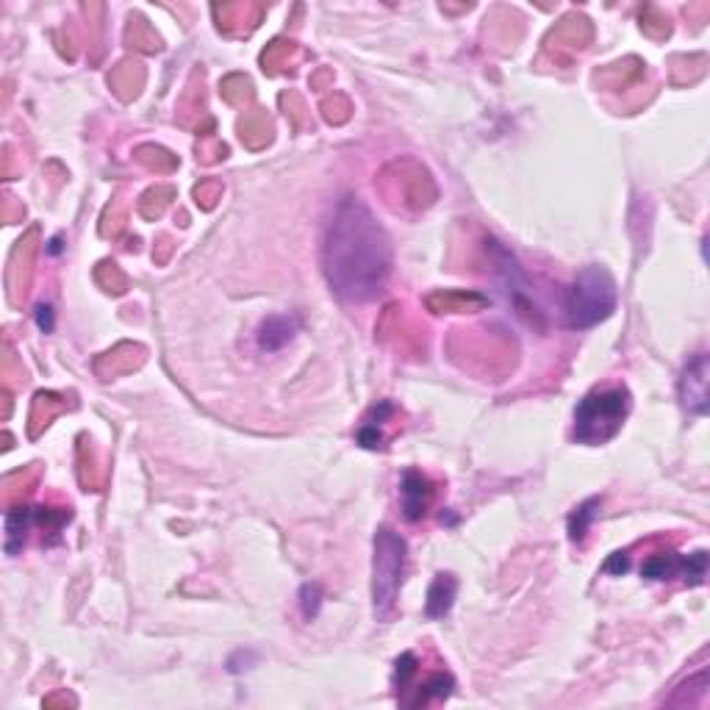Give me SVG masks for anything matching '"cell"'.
I'll return each instance as SVG.
<instances>
[{
    "instance_id": "obj_29",
    "label": "cell",
    "mask_w": 710,
    "mask_h": 710,
    "mask_svg": "<svg viewBox=\"0 0 710 710\" xmlns=\"http://www.w3.org/2000/svg\"><path fill=\"white\" fill-rule=\"evenodd\" d=\"M596 508H599V500L594 497V500L583 503V505L572 514V519H569V538H572L575 544H583V538H585V533H588V527H591V522H594V516H596Z\"/></svg>"
},
{
    "instance_id": "obj_35",
    "label": "cell",
    "mask_w": 710,
    "mask_h": 710,
    "mask_svg": "<svg viewBox=\"0 0 710 710\" xmlns=\"http://www.w3.org/2000/svg\"><path fill=\"white\" fill-rule=\"evenodd\" d=\"M281 105L286 108V117H292V125L300 131L308 125V115H305V103L297 92H284L281 95Z\"/></svg>"
},
{
    "instance_id": "obj_10",
    "label": "cell",
    "mask_w": 710,
    "mask_h": 710,
    "mask_svg": "<svg viewBox=\"0 0 710 710\" xmlns=\"http://www.w3.org/2000/svg\"><path fill=\"white\" fill-rule=\"evenodd\" d=\"M400 497H403V514L408 522H419L427 508L433 505V497H435V485L430 477H425L422 472H414L408 469L403 475V483H400Z\"/></svg>"
},
{
    "instance_id": "obj_15",
    "label": "cell",
    "mask_w": 710,
    "mask_h": 710,
    "mask_svg": "<svg viewBox=\"0 0 710 710\" xmlns=\"http://www.w3.org/2000/svg\"><path fill=\"white\" fill-rule=\"evenodd\" d=\"M644 62L630 56L625 62H616V65H608L605 70H599L594 75L596 86H605V89H627L630 84H635L641 75H644Z\"/></svg>"
},
{
    "instance_id": "obj_33",
    "label": "cell",
    "mask_w": 710,
    "mask_h": 710,
    "mask_svg": "<svg viewBox=\"0 0 710 710\" xmlns=\"http://www.w3.org/2000/svg\"><path fill=\"white\" fill-rule=\"evenodd\" d=\"M123 228H125V203H123V200H115L112 205L105 208V214H103L100 234H103V236H117Z\"/></svg>"
},
{
    "instance_id": "obj_38",
    "label": "cell",
    "mask_w": 710,
    "mask_h": 710,
    "mask_svg": "<svg viewBox=\"0 0 710 710\" xmlns=\"http://www.w3.org/2000/svg\"><path fill=\"white\" fill-rule=\"evenodd\" d=\"M316 608H319V585H305L303 588V614L311 619V616H316Z\"/></svg>"
},
{
    "instance_id": "obj_36",
    "label": "cell",
    "mask_w": 710,
    "mask_h": 710,
    "mask_svg": "<svg viewBox=\"0 0 710 710\" xmlns=\"http://www.w3.org/2000/svg\"><path fill=\"white\" fill-rule=\"evenodd\" d=\"M223 197V184L220 181H203L200 186H195V200H197V205L200 208H214L216 205V200H220Z\"/></svg>"
},
{
    "instance_id": "obj_6",
    "label": "cell",
    "mask_w": 710,
    "mask_h": 710,
    "mask_svg": "<svg viewBox=\"0 0 710 710\" xmlns=\"http://www.w3.org/2000/svg\"><path fill=\"white\" fill-rule=\"evenodd\" d=\"M485 253H488V258H491V266L497 269V278H500V284H503L508 300L514 303L516 314H519L527 325H533V327H538V331H544V311H541V308L535 305V300H533L530 284H527V278H525V272H522L519 261L511 255L508 247H503L497 239H491V236L485 239Z\"/></svg>"
},
{
    "instance_id": "obj_14",
    "label": "cell",
    "mask_w": 710,
    "mask_h": 710,
    "mask_svg": "<svg viewBox=\"0 0 710 710\" xmlns=\"http://www.w3.org/2000/svg\"><path fill=\"white\" fill-rule=\"evenodd\" d=\"M145 361V350L139 345H120L115 347L112 353H105L97 358L95 369L100 377H117V375H125V372H134L139 364Z\"/></svg>"
},
{
    "instance_id": "obj_23",
    "label": "cell",
    "mask_w": 710,
    "mask_h": 710,
    "mask_svg": "<svg viewBox=\"0 0 710 710\" xmlns=\"http://www.w3.org/2000/svg\"><path fill=\"white\" fill-rule=\"evenodd\" d=\"M297 45L295 42H286V39H275L272 42L264 53H261V65H264V70L266 73H281V70H286V67H292L295 65V56H297Z\"/></svg>"
},
{
    "instance_id": "obj_30",
    "label": "cell",
    "mask_w": 710,
    "mask_h": 710,
    "mask_svg": "<svg viewBox=\"0 0 710 710\" xmlns=\"http://www.w3.org/2000/svg\"><path fill=\"white\" fill-rule=\"evenodd\" d=\"M220 92H223V100L231 103V105H245V103L253 100V84L245 75H228L223 81Z\"/></svg>"
},
{
    "instance_id": "obj_19",
    "label": "cell",
    "mask_w": 710,
    "mask_h": 710,
    "mask_svg": "<svg viewBox=\"0 0 710 710\" xmlns=\"http://www.w3.org/2000/svg\"><path fill=\"white\" fill-rule=\"evenodd\" d=\"M36 525V516L31 508L20 505V508H12L6 511V553L9 555H17L23 550V544L28 538V530Z\"/></svg>"
},
{
    "instance_id": "obj_20",
    "label": "cell",
    "mask_w": 710,
    "mask_h": 710,
    "mask_svg": "<svg viewBox=\"0 0 710 710\" xmlns=\"http://www.w3.org/2000/svg\"><path fill=\"white\" fill-rule=\"evenodd\" d=\"M108 84H112V89L117 92L120 100H134L139 95V89L145 86V70L139 62H123L112 70Z\"/></svg>"
},
{
    "instance_id": "obj_32",
    "label": "cell",
    "mask_w": 710,
    "mask_h": 710,
    "mask_svg": "<svg viewBox=\"0 0 710 710\" xmlns=\"http://www.w3.org/2000/svg\"><path fill=\"white\" fill-rule=\"evenodd\" d=\"M350 112H353L350 100H347L345 95H339V92H334V97H325V100H322V115H325L327 123H334V125L347 123V120H350Z\"/></svg>"
},
{
    "instance_id": "obj_11",
    "label": "cell",
    "mask_w": 710,
    "mask_h": 710,
    "mask_svg": "<svg viewBox=\"0 0 710 710\" xmlns=\"http://www.w3.org/2000/svg\"><path fill=\"white\" fill-rule=\"evenodd\" d=\"M427 311L433 314H469L483 311L488 305V297L480 292H464V289H447V292H433L425 297Z\"/></svg>"
},
{
    "instance_id": "obj_39",
    "label": "cell",
    "mask_w": 710,
    "mask_h": 710,
    "mask_svg": "<svg viewBox=\"0 0 710 710\" xmlns=\"http://www.w3.org/2000/svg\"><path fill=\"white\" fill-rule=\"evenodd\" d=\"M630 569V558L627 553H614L605 564V572H614V575H625Z\"/></svg>"
},
{
    "instance_id": "obj_9",
    "label": "cell",
    "mask_w": 710,
    "mask_h": 710,
    "mask_svg": "<svg viewBox=\"0 0 710 710\" xmlns=\"http://www.w3.org/2000/svg\"><path fill=\"white\" fill-rule=\"evenodd\" d=\"M36 239H39V231L31 228L20 242H17V250L12 255V264H9V295L12 300L17 303L20 295L25 297L28 286H31V269H34V258H36Z\"/></svg>"
},
{
    "instance_id": "obj_8",
    "label": "cell",
    "mask_w": 710,
    "mask_h": 710,
    "mask_svg": "<svg viewBox=\"0 0 710 710\" xmlns=\"http://www.w3.org/2000/svg\"><path fill=\"white\" fill-rule=\"evenodd\" d=\"M707 380H710V364L707 355H694L683 375H680V400L691 414H707Z\"/></svg>"
},
{
    "instance_id": "obj_22",
    "label": "cell",
    "mask_w": 710,
    "mask_h": 710,
    "mask_svg": "<svg viewBox=\"0 0 710 710\" xmlns=\"http://www.w3.org/2000/svg\"><path fill=\"white\" fill-rule=\"evenodd\" d=\"M453 688H455L453 675H447V672H433L422 685L414 688L416 694L408 696L403 705H408V707H419V705H427L430 699H447V696L453 694Z\"/></svg>"
},
{
    "instance_id": "obj_41",
    "label": "cell",
    "mask_w": 710,
    "mask_h": 710,
    "mask_svg": "<svg viewBox=\"0 0 710 710\" xmlns=\"http://www.w3.org/2000/svg\"><path fill=\"white\" fill-rule=\"evenodd\" d=\"M45 705H47V707H53V705H75V699H73V696H67V694H59V696H50V699H45Z\"/></svg>"
},
{
    "instance_id": "obj_2",
    "label": "cell",
    "mask_w": 710,
    "mask_h": 710,
    "mask_svg": "<svg viewBox=\"0 0 710 710\" xmlns=\"http://www.w3.org/2000/svg\"><path fill=\"white\" fill-rule=\"evenodd\" d=\"M616 281L605 266H585L564 295V322L575 331L605 322L616 311Z\"/></svg>"
},
{
    "instance_id": "obj_17",
    "label": "cell",
    "mask_w": 710,
    "mask_h": 710,
    "mask_svg": "<svg viewBox=\"0 0 710 710\" xmlns=\"http://www.w3.org/2000/svg\"><path fill=\"white\" fill-rule=\"evenodd\" d=\"M239 139L245 142V147L250 150H261L272 142V120L266 117V112L261 108H253V112H245V117L239 120Z\"/></svg>"
},
{
    "instance_id": "obj_40",
    "label": "cell",
    "mask_w": 710,
    "mask_h": 710,
    "mask_svg": "<svg viewBox=\"0 0 710 710\" xmlns=\"http://www.w3.org/2000/svg\"><path fill=\"white\" fill-rule=\"evenodd\" d=\"M36 322H39V327H42V331H50V327H53L50 305H39V308H36Z\"/></svg>"
},
{
    "instance_id": "obj_4",
    "label": "cell",
    "mask_w": 710,
    "mask_h": 710,
    "mask_svg": "<svg viewBox=\"0 0 710 710\" xmlns=\"http://www.w3.org/2000/svg\"><path fill=\"white\" fill-rule=\"evenodd\" d=\"M408 544L392 527H377L375 533V558H372V603L377 619H386L395 611L397 594L403 585Z\"/></svg>"
},
{
    "instance_id": "obj_1",
    "label": "cell",
    "mask_w": 710,
    "mask_h": 710,
    "mask_svg": "<svg viewBox=\"0 0 710 710\" xmlns=\"http://www.w3.org/2000/svg\"><path fill=\"white\" fill-rule=\"evenodd\" d=\"M322 269L331 289L347 303H369L392 275V242L358 200L345 197L322 242Z\"/></svg>"
},
{
    "instance_id": "obj_21",
    "label": "cell",
    "mask_w": 710,
    "mask_h": 710,
    "mask_svg": "<svg viewBox=\"0 0 710 710\" xmlns=\"http://www.w3.org/2000/svg\"><path fill=\"white\" fill-rule=\"evenodd\" d=\"M392 414H395V405H392V403H380V405H375L372 414L364 419V425H361V430H358V442H361L364 447H369V450L384 447V442H386L384 425H386V419H389Z\"/></svg>"
},
{
    "instance_id": "obj_28",
    "label": "cell",
    "mask_w": 710,
    "mask_h": 710,
    "mask_svg": "<svg viewBox=\"0 0 710 710\" xmlns=\"http://www.w3.org/2000/svg\"><path fill=\"white\" fill-rule=\"evenodd\" d=\"M95 281H97L105 292H112V295H123V292L128 289L125 272H123L115 261H103V264H97V269H95Z\"/></svg>"
},
{
    "instance_id": "obj_3",
    "label": "cell",
    "mask_w": 710,
    "mask_h": 710,
    "mask_svg": "<svg viewBox=\"0 0 710 710\" xmlns=\"http://www.w3.org/2000/svg\"><path fill=\"white\" fill-rule=\"evenodd\" d=\"M630 414V392L625 386L596 389L585 395L575 411V442L605 445L622 430Z\"/></svg>"
},
{
    "instance_id": "obj_24",
    "label": "cell",
    "mask_w": 710,
    "mask_h": 710,
    "mask_svg": "<svg viewBox=\"0 0 710 710\" xmlns=\"http://www.w3.org/2000/svg\"><path fill=\"white\" fill-rule=\"evenodd\" d=\"M134 158L153 173H173L178 167V155H173L170 150H164L158 145H139L134 150Z\"/></svg>"
},
{
    "instance_id": "obj_31",
    "label": "cell",
    "mask_w": 710,
    "mask_h": 710,
    "mask_svg": "<svg viewBox=\"0 0 710 710\" xmlns=\"http://www.w3.org/2000/svg\"><path fill=\"white\" fill-rule=\"evenodd\" d=\"M641 31L652 39H666L672 34V25H669V17L661 15L655 6H646L641 12Z\"/></svg>"
},
{
    "instance_id": "obj_18",
    "label": "cell",
    "mask_w": 710,
    "mask_h": 710,
    "mask_svg": "<svg viewBox=\"0 0 710 710\" xmlns=\"http://www.w3.org/2000/svg\"><path fill=\"white\" fill-rule=\"evenodd\" d=\"M67 408V400L62 397V395H50V392H39L36 397H34V405H31V416H28V433L34 435H39V430L42 427H47L50 425V419L53 416H59L62 411Z\"/></svg>"
},
{
    "instance_id": "obj_16",
    "label": "cell",
    "mask_w": 710,
    "mask_h": 710,
    "mask_svg": "<svg viewBox=\"0 0 710 710\" xmlns=\"http://www.w3.org/2000/svg\"><path fill=\"white\" fill-rule=\"evenodd\" d=\"M455 591H458V580L453 575H439L433 580L430 591H427V616L430 619H445L455 603Z\"/></svg>"
},
{
    "instance_id": "obj_12",
    "label": "cell",
    "mask_w": 710,
    "mask_h": 710,
    "mask_svg": "<svg viewBox=\"0 0 710 710\" xmlns=\"http://www.w3.org/2000/svg\"><path fill=\"white\" fill-rule=\"evenodd\" d=\"M588 42H591V23L585 17H566L547 36V47H555V53L583 50Z\"/></svg>"
},
{
    "instance_id": "obj_27",
    "label": "cell",
    "mask_w": 710,
    "mask_h": 710,
    "mask_svg": "<svg viewBox=\"0 0 710 710\" xmlns=\"http://www.w3.org/2000/svg\"><path fill=\"white\" fill-rule=\"evenodd\" d=\"M125 42L136 50H145V53H155L161 47V39L155 36V31L139 17H131L128 31H125Z\"/></svg>"
},
{
    "instance_id": "obj_25",
    "label": "cell",
    "mask_w": 710,
    "mask_h": 710,
    "mask_svg": "<svg viewBox=\"0 0 710 710\" xmlns=\"http://www.w3.org/2000/svg\"><path fill=\"white\" fill-rule=\"evenodd\" d=\"M175 200V189L173 186H153L147 189L142 197H139V214L145 216V220H158V216L170 208V203Z\"/></svg>"
},
{
    "instance_id": "obj_7",
    "label": "cell",
    "mask_w": 710,
    "mask_h": 710,
    "mask_svg": "<svg viewBox=\"0 0 710 710\" xmlns=\"http://www.w3.org/2000/svg\"><path fill=\"white\" fill-rule=\"evenodd\" d=\"M641 575L646 580H672L680 575L688 585H702L707 577V553L699 550L694 555H675V553L649 555L641 566Z\"/></svg>"
},
{
    "instance_id": "obj_26",
    "label": "cell",
    "mask_w": 710,
    "mask_h": 710,
    "mask_svg": "<svg viewBox=\"0 0 710 710\" xmlns=\"http://www.w3.org/2000/svg\"><path fill=\"white\" fill-rule=\"evenodd\" d=\"M255 6H247V4H236V6H214V15L216 20H220V31L225 34H242L247 28H253L247 23V12H253Z\"/></svg>"
},
{
    "instance_id": "obj_34",
    "label": "cell",
    "mask_w": 710,
    "mask_h": 710,
    "mask_svg": "<svg viewBox=\"0 0 710 710\" xmlns=\"http://www.w3.org/2000/svg\"><path fill=\"white\" fill-rule=\"evenodd\" d=\"M416 672H419L416 655H414V652L400 655L397 664H395V685H397V694H400V691H408V685H411V680L416 677Z\"/></svg>"
},
{
    "instance_id": "obj_37",
    "label": "cell",
    "mask_w": 710,
    "mask_h": 710,
    "mask_svg": "<svg viewBox=\"0 0 710 710\" xmlns=\"http://www.w3.org/2000/svg\"><path fill=\"white\" fill-rule=\"evenodd\" d=\"M225 155H228V147H225L223 142H216L214 136H205V142L197 145V158H200L203 164H214V161H220V158H225Z\"/></svg>"
},
{
    "instance_id": "obj_5",
    "label": "cell",
    "mask_w": 710,
    "mask_h": 710,
    "mask_svg": "<svg viewBox=\"0 0 710 710\" xmlns=\"http://www.w3.org/2000/svg\"><path fill=\"white\" fill-rule=\"evenodd\" d=\"M380 192L395 211H425L435 200V184L430 173L414 158L392 161L380 175Z\"/></svg>"
},
{
    "instance_id": "obj_13",
    "label": "cell",
    "mask_w": 710,
    "mask_h": 710,
    "mask_svg": "<svg viewBox=\"0 0 710 710\" xmlns=\"http://www.w3.org/2000/svg\"><path fill=\"white\" fill-rule=\"evenodd\" d=\"M297 327H300V322L289 314H278V316L264 319L261 331H258V347L266 350V353H275V350L286 347L295 339Z\"/></svg>"
}]
</instances>
